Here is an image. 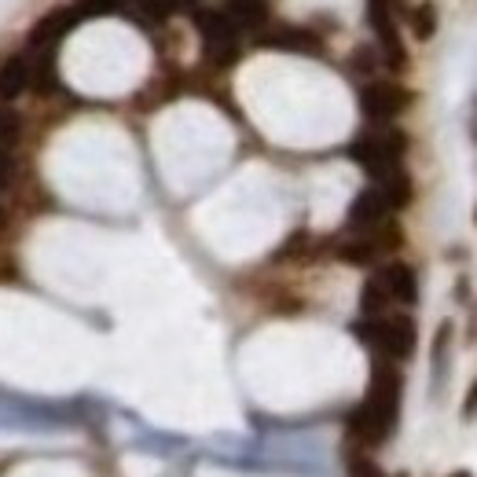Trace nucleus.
Masks as SVG:
<instances>
[{"instance_id": "nucleus-1", "label": "nucleus", "mask_w": 477, "mask_h": 477, "mask_svg": "<svg viewBox=\"0 0 477 477\" xmlns=\"http://www.w3.org/2000/svg\"><path fill=\"white\" fill-rule=\"evenodd\" d=\"M396 415H401V371L389 364H378L371 375V389L364 396V404L349 419V433L360 445H382V441H389Z\"/></svg>"}, {"instance_id": "nucleus-2", "label": "nucleus", "mask_w": 477, "mask_h": 477, "mask_svg": "<svg viewBox=\"0 0 477 477\" xmlns=\"http://www.w3.org/2000/svg\"><path fill=\"white\" fill-rule=\"evenodd\" d=\"M356 334L371 342L389 360H408L415 352V320L412 316H382V320H364L356 324Z\"/></svg>"}, {"instance_id": "nucleus-3", "label": "nucleus", "mask_w": 477, "mask_h": 477, "mask_svg": "<svg viewBox=\"0 0 477 477\" xmlns=\"http://www.w3.org/2000/svg\"><path fill=\"white\" fill-rule=\"evenodd\" d=\"M404 147H408L404 133H378V136H360V140L349 147V154L371 177L389 180L393 173H401V154H404Z\"/></svg>"}, {"instance_id": "nucleus-4", "label": "nucleus", "mask_w": 477, "mask_h": 477, "mask_svg": "<svg viewBox=\"0 0 477 477\" xmlns=\"http://www.w3.org/2000/svg\"><path fill=\"white\" fill-rule=\"evenodd\" d=\"M195 22L203 30L206 56L217 66H228L238 56V26L228 19V12H195Z\"/></svg>"}, {"instance_id": "nucleus-5", "label": "nucleus", "mask_w": 477, "mask_h": 477, "mask_svg": "<svg viewBox=\"0 0 477 477\" xmlns=\"http://www.w3.org/2000/svg\"><path fill=\"white\" fill-rule=\"evenodd\" d=\"M368 19H371V30L378 37V48H382L386 63L393 70H404L408 66V52H404V41H401V30H396L389 0H368Z\"/></svg>"}, {"instance_id": "nucleus-6", "label": "nucleus", "mask_w": 477, "mask_h": 477, "mask_svg": "<svg viewBox=\"0 0 477 477\" xmlns=\"http://www.w3.org/2000/svg\"><path fill=\"white\" fill-rule=\"evenodd\" d=\"M77 22H82V12H77V8H56V12H45L41 19L33 22V30H30V48H37V52H52Z\"/></svg>"}, {"instance_id": "nucleus-7", "label": "nucleus", "mask_w": 477, "mask_h": 477, "mask_svg": "<svg viewBox=\"0 0 477 477\" xmlns=\"http://www.w3.org/2000/svg\"><path fill=\"white\" fill-rule=\"evenodd\" d=\"M360 107L368 117H378V122H389V117H396L404 107H408V92L401 85L393 82H375L360 92Z\"/></svg>"}, {"instance_id": "nucleus-8", "label": "nucleus", "mask_w": 477, "mask_h": 477, "mask_svg": "<svg viewBox=\"0 0 477 477\" xmlns=\"http://www.w3.org/2000/svg\"><path fill=\"white\" fill-rule=\"evenodd\" d=\"M389 217V203H386V195L382 187H368L352 198V206H349V228L356 231H378Z\"/></svg>"}, {"instance_id": "nucleus-9", "label": "nucleus", "mask_w": 477, "mask_h": 477, "mask_svg": "<svg viewBox=\"0 0 477 477\" xmlns=\"http://www.w3.org/2000/svg\"><path fill=\"white\" fill-rule=\"evenodd\" d=\"M382 283H386V291H389V301H396V305H415V301H419V275H415V268L404 265V261L389 265V268L382 272Z\"/></svg>"}, {"instance_id": "nucleus-10", "label": "nucleus", "mask_w": 477, "mask_h": 477, "mask_svg": "<svg viewBox=\"0 0 477 477\" xmlns=\"http://www.w3.org/2000/svg\"><path fill=\"white\" fill-rule=\"evenodd\" d=\"M30 89V63L26 56H8L0 63V100L12 103Z\"/></svg>"}, {"instance_id": "nucleus-11", "label": "nucleus", "mask_w": 477, "mask_h": 477, "mask_svg": "<svg viewBox=\"0 0 477 477\" xmlns=\"http://www.w3.org/2000/svg\"><path fill=\"white\" fill-rule=\"evenodd\" d=\"M261 45L283 48V52H320V48H324L320 37L308 33V30H298V26H283V30H275V33H265Z\"/></svg>"}, {"instance_id": "nucleus-12", "label": "nucleus", "mask_w": 477, "mask_h": 477, "mask_svg": "<svg viewBox=\"0 0 477 477\" xmlns=\"http://www.w3.org/2000/svg\"><path fill=\"white\" fill-rule=\"evenodd\" d=\"M386 305H389V291L382 283V275H375V280H368L364 291H360V312L368 316V320H382Z\"/></svg>"}, {"instance_id": "nucleus-13", "label": "nucleus", "mask_w": 477, "mask_h": 477, "mask_svg": "<svg viewBox=\"0 0 477 477\" xmlns=\"http://www.w3.org/2000/svg\"><path fill=\"white\" fill-rule=\"evenodd\" d=\"M228 19H231L235 26H261V22L268 19L265 0H235L231 12H228Z\"/></svg>"}, {"instance_id": "nucleus-14", "label": "nucleus", "mask_w": 477, "mask_h": 477, "mask_svg": "<svg viewBox=\"0 0 477 477\" xmlns=\"http://www.w3.org/2000/svg\"><path fill=\"white\" fill-rule=\"evenodd\" d=\"M378 250H382L378 238H356V243L338 247V257H342V261H349V265H368V261H375V254H378Z\"/></svg>"}, {"instance_id": "nucleus-15", "label": "nucleus", "mask_w": 477, "mask_h": 477, "mask_svg": "<svg viewBox=\"0 0 477 477\" xmlns=\"http://www.w3.org/2000/svg\"><path fill=\"white\" fill-rule=\"evenodd\" d=\"M22 136V117L15 107H0V151H8L15 147Z\"/></svg>"}, {"instance_id": "nucleus-16", "label": "nucleus", "mask_w": 477, "mask_h": 477, "mask_svg": "<svg viewBox=\"0 0 477 477\" xmlns=\"http://www.w3.org/2000/svg\"><path fill=\"white\" fill-rule=\"evenodd\" d=\"M412 33H415V41H429L437 33V8L429 0H422V4L412 12Z\"/></svg>"}, {"instance_id": "nucleus-17", "label": "nucleus", "mask_w": 477, "mask_h": 477, "mask_svg": "<svg viewBox=\"0 0 477 477\" xmlns=\"http://www.w3.org/2000/svg\"><path fill=\"white\" fill-rule=\"evenodd\" d=\"M30 85L37 92H56L59 85V77H56V56H41V63H37V70H30Z\"/></svg>"}, {"instance_id": "nucleus-18", "label": "nucleus", "mask_w": 477, "mask_h": 477, "mask_svg": "<svg viewBox=\"0 0 477 477\" xmlns=\"http://www.w3.org/2000/svg\"><path fill=\"white\" fill-rule=\"evenodd\" d=\"M15 180V154L12 151H0V191H8Z\"/></svg>"}, {"instance_id": "nucleus-19", "label": "nucleus", "mask_w": 477, "mask_h": 477, "mask_svg": "<svg viewBox=\"0 0 477 477\" xmlns=\"http://www.w3.org/2000/svg\"><path fill=\"white\" fill-rule=\"evenodd\" d=\"M349 477H382V470L371 463V459H364V455H356L352 463H349Z\"/></svg>"}, {"instance_id": "nucleus-20", "label": "nucleus", "mask_w": 477, "mask_h": 477, "mask_svg": "<svg viewBox=\"0 0 477 477\" xmlns=\"http://www.w3.org/2000/svg\"><path fill=\"white\" fill-rule=\"evenodd\" d=\"M477 415V382L470 386V393H466V401H463V419H473Z\"/></svg>"}, {"instance_id": "nucleus-21", "label": "nucleus", "mask_w": 477, "mask_h": 477, "mask_svg": "<svg viewBox=\"0 0 477 477\" xmlns=\"http://www.w3.org/2000/svg\"><path fill=\"white\" fill-rule=\"evenodd\" d=\"M371 59H375V56H371L368 48H360V52H356V56H352V63H356V66H360V70H371Z\"/></svg>"}, {"instance_id": "nucleus-22", "label": "nucleus", "mask_w": 477, "mask_h": 477, "mask_svg": "<svg viewBox=\"0 0 477 477\" xmlns=\"http://www.w3.org/2000/svg\"><path fill=\"white\" fill-rule=\"evenodd\" d=\"M4 228H8V210L0 206V235H4Z\"/></svg>"}, {"instance_id": "nucleus-23", "label": "nucleus", "mask_w": 477, "mask_h": 477, "mask_svg": "<svg viewBox=\"0 0 477 477\" xmlns=\"http://www.w3.org/2000/svg\"><path fill=\"white\" fill-rule=\"evenodd\" d=\"M470 133H473V140H477V107H473V126H470Z\"/></svg>"}, {"instance_id": "nucleus-24", "label": "nucleus", "mask_w": 477, "mask_h": 477, "mask_svg": "<svg viewBox=\"0 0 477 477\" xmlns=\"http://www.w3.org/2000/svg\"><path fill=\"white\" fill-rule=\"evenodd\" d=\"M448 477H473L470 470H455V473H448Z\"/></svg>"}, {"instance_id": "nucleus-25", "label": "nucleus", "mask_w": 477, "mask_h": 477, "mask_svg": "<svg viewBox=\"0 0 477 477\" xmlns=\"http://www.w3.org/2000/svg\"><path fill=\"white\" fill-rule=\"evenodd\" d=\"M396 477H408V473H396Z\"/></svg>"}, {"instance_id": "nucleus-26", "label": "nucleus", "mask_w": 477, "mask_h": 477, "mask_svg": "<svg viewBox=\"0 0 477 477\" xmlns=\"http://www.w3.org/2000/svg\"><path fill=\"white\" fill-rule=\"evenodd\" d=\"M473 217H477V213H473Z\"/></svg>"}]
</instances>
